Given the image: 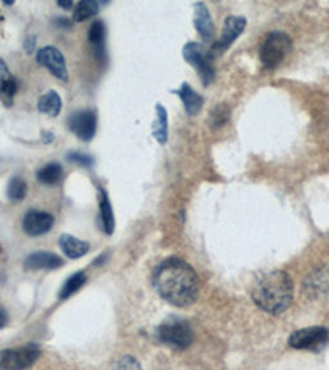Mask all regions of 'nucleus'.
Listing matches in <instances>:
<instances>
[{
    "mask_svg": "<svg viewBox=\"0 0 329 370\" xmlns=\"http://www.w3.org/2000/svg\"><path fill=\"white\" fill-rule=\"evenodd\" d=\"M68 160H71L73 163L83 165V167H91V165H92V158L89 157V155L81 153V152H71V153H68Z\"/></svg>",
    "mask_w": 329,
    "mask_h": 370,
    "instance_id": "nucleus-28",
    "label": "nucleus"
},
{
    "mask_svg": "<svg viewBox=\"0 0 329 370\" xmlns=\"http://www.w3.org/2000/svg\"><path fill=\"white\" fill-rule=\"evenodd\" d=\"M158 297L178 308H186L199 297V278L191 265L181 258H167L152 275Z\"/></svg>",
    "mask_w": 329,
    "mask_h": 370,
    "instance_id": "nucleus-1",
    "label": "nucleus"
},
{
    "mask_svg": "<svg viewBox=\"0 0 329 370\" xmlns=\"http://www.w3.org/2000/svg\"><path fill=\"white\" fill-rule=\"evenodd\" d=\"M8 321V316H7V311H5V309L0 306V328H4L5 324H7Z\"/></svg>",
    "mask_w": 329,
    "mask_h": 370,
    "instance_id": "nucleus-29",
    "label": "nucleus"
},
{
    "mask_svg": "<svg viewBox=\"0 0 329 370\" xmlns=\"http://www.w3.org/2000/svg\"><path fill=\"white\" fill-rule=\"evenodd\" d=\"M99 211H101V224H102L104 232L112 234L114 226H116V221H114L111 201H109L107 193L104 191L102 188H99Z\"/></svg>",
    "mask_w": 329,
    "mask_h": 370,
    "instance_id": "nucleus-18",
    "label": "nucleus"
},
{
    "mask_svg": "<svg viewBox=\"0 0 329 370\" xmlns=\"http://www.w3.org/2000/svg\"><path fill=\"white\" fill-rule=\"evenodd\" d=\"M99 12V4L94 0H83L74 7L73 18L74 22H84V20L94 17Z\"/></svg>",
    "mask_w": 329,
    "mask_h": 370,
    "instance_id": "nucleus-23",
    "label": "nucleus"
},
{
    "mask_svg": "<svg viewBox=\"0 0 329 370\" xmlns=\"http://www.w3.org/2000/svg\"><path fill=\"white\" fill-rule=\"evenodd\" d=\"M25 194H27V183H25L20 177H15L10 179L7 186V196L10 201H22Z\"/></svg>",
    "mask_w": 329,
    "mask_h": 370,
    "instance_id": "nucleus-25",
    "label": "nucleus"
},
{
    "mask_svg": "<svg viewBox=\"0 0 329 370\" xmlns=\"http://www.w3.org/2000/svg\"><path fill=\"white\" fill-rule=\"evenodd\" d=\"M53 222L54 219L49 213L32 209L23 217V231L28 236H43L53 227Z\"/></svg>",
    "mask_w": 329,
    "mask_h": 370,
    "instance_id": "nucleus-11",
    "label": "nucleus"
},
{
    "mask_svg": "<svg viewBox=\"0 0 329 370\" xmlns=\"http://www.w3.org/2000/svg\"><path fill=\"white\" fill-rule=\"evenodd\" d=\"M183 56L189 64H191V66L196 68V71L199 73V76L203 78V81L206 86L213 81L214 76H216L213 61H211L213 56L201 47V44H198V43L184 44Z\"/></svg>",
    "mask_w": 329,
    "mask_h": 370,
    "instance_id": "nucleus-7",
    "label": "nucleus"
},
{
    "mask_svg": "<svg viewBox=\"0 0 329 370\" xmlns=\"http://www.w3.org/2000/svg\"><path fill=\"white\" fill-rule=\"evenodd\" d=\"M246 23H247V20L244 17H229L226 20V23H224L221 37H219L217 42L214 43V47L211 48L209 54H211V56H219V54H222L226 49L231 48L239 35L244 32Z\"/></svg>",
    "mask_w": 329,
    "mask_h": 370,
    "instance_id": "nucleus-8",
    "label": "nucleus"
},
{
    "mask_svg": "<svg viewBox=\"0 0 329 370\" xmlns=\"http://www.w3.org/2000/svg\"><path fill=\"white\" fill-rule=\"evenodd\" d=\"M0 73H4V74H8L7 64H5V63H4V59H0Z\"/></svg>",
    "mask_w": 329,
    "mask_h": 370,
    "instance_id": "nucleus-31",
    "label": "nucleus"
},
{
    "mask_svg": "<svg viewBox=\"0 0 329 370\" xmlns=\"http://www.w3.org/2000/svg\"><path fill=\"white\" fill-rule=\"evenodd\" d=\"M63 177V168L59 163H48L43 168L38 169L37 178L40 183L43 184H54L58 183Z\"/></svg>",
    "mask_w": 329,
    "mask_h": 370,
    "instance_id": "nucleus-21",
    "label": "nucleus"
},
{
    "mask_svg": "<svg viewBox=\"0 0 329 370\" xmlns=\"http://www.w3.org/2000/svg\"><path fill=\"white\" fill-rule=\"evenodd\" d=\"M329 290V268H318L305 280V293L320 297Z\"/></svg>",
    "mask_w": 329,
    "mask_h": 370,
    "instance_id": "nucleus-14",
    "label": "nucleus"
},
{
    "mask_svg": "<svg viewBox=\"0 0 329 370\" xmlns=\"http://www.w3.org/2000/svg\"><path fill=\"white\" fill-rule=\"evenodd\" d=\"M153 135L158 143H167L168 140V114L162 104H157V119L153 125Z\"/></svg>",
    "mask_w": 329,
    "mask_h": 370,
    "instance_id": "nucleus-20",
    "label": "nucleus"
},
{
    "mask_svg": "<svg viewBox=\"0 0 329 370\" xmlns=\"http://www.w3.org/2000/svg\"><path fill=\"white\" fill-rule=\"evenodd\" d=\"M58 5L61 8H71L73 2H71V0H58Z\"/></svg>",
    "mask_w": 329,
    "mask_h": 370,
    "instance_id": "nucleus-30",
    "label": "nucleus"
},
{
    "mask_svg": "<svg viewBox=\"0 0 329 370\" xmlns=\"http://www.w3.org/2000/svg\"><path fill=\"white\" fill-rule=\"evenodd\" d=\"M68 127L71 129L73 133H76L78 138L84 140V142H89V140L96 135V129H97L96 112L91 111V109L74 112L73 116L69 117Z\"/></svg>",
    "mask_w": 329,
    "mask_h": 370,
    "instance_id": "nucleus-9",
    "label": "nucleus"
},
{
    "mask_svg": "<svg viewBox=\"0 0 329 370\" xmlns=\"http://www.w3.org/2000/svg\"><path fill=\"white\" fill-rule=\"evenodd\" d=\"M227 119H229V112H227L226 106H219V107H216V111H213L211 121H213V125L216 129L221 127L222 124H226Z\"/></svg>",
    "mask_w": 329,
    "mask_h": 370,
    "instance_id": "nucleus-27",
    "label": "nucleus"
},
{
    "mask_svg": "<svg viewBox=\"0 0 329 370\" xmlns=\"http://www.w3.org/2000/svg\"><path fill=\"white\" fill-rule=\"evenodd\" d=\"M59 247H61L63 252L66 253L69 258H79L89 252L88 242L79 241V239L69 236V234H63V236L59 237Z\"/></svg>",
    "mask_w": 329,
    "mask_h": 370,
    "instance_id": "nucleus-17",
    "label": "nucleus"
},
{
    "mask_svg": "<svg viewBox=\"0 0 329 370\" xmlns=\"http://www.w3.org/2000/svg\"><path fill=\"white\" fill-rule=\"evenodd\" d=\"M84 283H86V273H84V272H78V273L71 275V277H69V278L66 280V283L63 285L61 292H59V298L66 299V298H69V297H73V294L76 293L78 290L81 288Z\"/></svg>",
    "mask_w": 329,
    "mask_h": 370,
    "instance_id": "nucleus-24",
    "label": "nucleus"
},
{
    "mask_svg": "<svg viewBox=\"0 0 329 370\" xmlns=\"http://www.w3.org/2000/svg\"><path fill=\"white\" fill-rule=\"evenodd\" d=\"M43 137H44V142H52V140H53V135L52 133H49V132H43Z\"/></svg>",
    "mask_w": 329,
    "mask_h": 370,
    "instance_id": "nucleus-32",
    "label": "nucleus"
},
{
    "mask_svg": "<svg viewBox=\"0 0 329 370\" xmlns=\"http://www.w3.org/2000/svg\"><path fill=\"white\" fill-rule=\"evenodd\" d=\"M88 40L92 47L94 56H96L99 59V63L104 66L107 61V56H106V25H104L102 20L92 22L88 33Z\"/></svg>",
    "mask_w": 329,
    "mask_h": 370,
    "instance_id": "nucleus-12",
    "label": "nucleus"
},
{
    "mask_svg": "<svg viewBox=\"0 0 329 370\" xmlns=\"http://www.w3.org/2000/svg\"><path fill=\"white\" fill-rule=\"evenodd\" d=\"M177 94L181 99L183 104H184V109H186L188 116H196V114L201 111L203 104H204V99L201 94H198L194 89L189 86V84H181V88L177 89Z\"/></svg>",
    "mask_w": 329,
    "mask_h": 370,
    "instance_id": "nucleus-16",
    "label": "nucleus"
},
{
    "mask_svg": "<svg viewBox=\"0 0 329 370\" xmlns=\"http://www.w3.org/2000/svg\"><path fill=\"white\" fill-rule=\"evenodd\" d=\"M40 347L37 344H27L23 347L5 349L0 352V370H27L38 361Z\"/></svg>",
    "mask_w": 329,
    "mask_h": 370,
    "instance_id": "nucleus-5",
    "label": "nucleus"
},
{
    "mask_svg": "<svg viewBox=\"0 0 329 370\" xmlns=\"http://www.w3.org/2000/svg\"><path fill=\"white\" fill-rule=\"evenodd\" d=\"M292 38L283 32L268 33L261 44V61L265 68L275 69L292 52Z\"/></svg>",
    "mask_w": 329,
    "mask_h": 370,
    "instance_id": "nucleus-3",
    "label": "nucleus"
},
{
    "mask_svg": "<svg viewBox=\"0 0 329 370\" xmlns=\"http://www.w3.org/2000/svg\"><path fill=\"white\" fill-rule=\"evenodd\" d=\"M329 341V331L326 328L313 326L298 329L288 339V344L293 349H306V351H321L323 347H326Z\"/></svg>",
    "mask_w": 329,
    "mask_h": 370,
    "instance_id": "nucleus-6",
    "label": "nucleus"
},
{
    "mask_svg": "<svg viewBox=\"0 0 329 370\" xmlns=\"http://www.w3.org/2000/svg\"><path fill=\"white\" fill-rule=\"evenodd\" d=\"M37 61L42 64V66L47 68L49 73L61 79V81H66L68 79L66 61H64L63 53L59 52L58 48L54 47L42 48L37 54Z\"/></svg>",
    "mask_w": 329,
    "mask_h": 370,
    "instance_id": "nucleus-10",
    "label": "nucleus"
},
{
    "mask_svg": "<svg viewBox=\"0 0 329 370\" xmlns=\"http://www.w3.org/2000/svg\"><path fill=\"white\" fill-rule=\"evenodd\" d=\"M253 303L265 313L282 314L293 302V282L285 270H272L258 277L251 288Z\"/></svg>",
    "mask_w": 329,
    "mask_h": 370,
    "instance_id": "nucleus-2",
    "label": "nucleus"
},
{
    "mask_svg": "<svg viewBox=\"0 0 329 370\" xmlns=\"http://www.w3.org/2000/svg\"><path fill=\"white\" fill-rule=\"evenodd\" d=\"M194 27H196L198 33L201 35L203 40L209 42V40L213 38L214 22H213L211 12H209V8L201 2L194 4Z\"/></svg>",
    "mask_w": 329,
    "mask_h": 370,
    "instance_id": "nucleus-13",
    "label": "nucleus"
},
{
    "mask_svg": "<svg viewBox=\"0 0 329 370\" xmlns=\"http://www.w3.org/2000/svg\"><path fill=\"white\" fill-rule=\"evenodd\" d=\"M114 370H142V366L138 364V361L136 357L132 356H124L119 359L116 362V366H114Z\"/></svg>",
    "mask_w": 329,
    "mask_h": 370,
    "instance_id": "nucleus-26",
    "label": "nucleus"
},
{
    "mask_svg": "<svg viewBox=\"0 0 329 370\" xmlns=\"http://www.w3.org/2000/svg\"><path fill=\"white\" fill-rule=\"evenodd\" d=\"M17 89H18V84H17V79L13 76H2L0 78V101H2L5 106H12L13 102V96L17 94Z\"/></svg>",
    "mask_w": 329,
    "mask_h": 370,
    "instance_id": "nucleus-22",
    "label": "nucleus"
},
{
    "mask_svg": "<svg viewBox=\"0 0 329 370\" xmlns=\"http://www.w3.org/2000/svg\"><path fill=\"white\" fill-rule=\"evenodd\" d=\"M61 107H63V101L56 91H48L47 94H43L38 101L40 112L47 114V116H52V117L59 116Z\"/></svg>",
    "mask_w": 329,
    "mask_h": 370,
    "instance_id": "nucleus-19",
    "label": "nucleus"
},
{
    "mask_svg": "<svg viewBox=\"0 0 329 370\" xmlns=\"http://www.w3.org/2000/svg\"><path fill=\"white\" fill-rule=\"evenodd\" d=\"M157 336L160 342L174 349H186L191 346L194 334L191 326L181 319H168L158 328Z\"/></svg>",
    "mask_w": 329,
    "mask_h": 370,
    "instance_id": "nucleus-4",
    "label": "nucleus"
},
{
    "mask_svg": "<svg viewBox=\"0 0 329 370\" xmlns=\"http://www.w3.org/2000/svg\"><path fill=\"white\" fill-rule=\"evenodd\" d=\"M63 265L58 255L49 252H35L25 260V267L30 270H54Z\"/></svg>",
    "mask_w": 329,
    "mask_h": 370,
    "instance_id": "nucleus-15",
    "label": "nucleus"
}]
</instances>
